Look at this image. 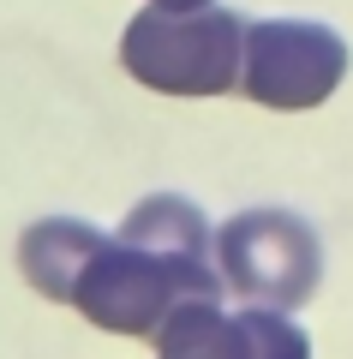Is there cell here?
<instances>
[{
    "mask_svg": "<svg viewBox=\"0 0 353 359\" xmlns=\"http://www.w3.org/2000/svg\"><path fill=\"white\" fill-rule=\"evenodd\" d=\"M246 18L204 0V6H144L120 36V60L138 84L162 96H227L240 84Z\"/></svg>",
    "mask_w": 353,
    "mask_h": 359,
    "instance_id": "cell-1",
    "label": "cell"
},
{
    "mask_svg": "<svg viewBox=\"0 0 353 359\" xmlns=\"http://www.w3.org/2000/svg\"><path fill=\"white\" fill-rule=\"evenodd\" d=\"M215 276L264 311H300L324 276V252L305 216L293 210H246L215 233Z\"/></svg>",
    "mask_w": 353,
    "mask_h": 359,
    "instance_id": "cell-2",
    "label": "cell"
},
{
    "mask_svg": "<svg viewBox=\"0 0 353 359\" xmlns=\"http://www.w3.org/2000/svg\"><path fill=\"white\" fill-rule=\"evenodd\" d=\"M186 299H215V294L198 287L186 269H174L168 257H156V252H144V245H132V240L114 233V240H102L96 252H90V264L78 269L66 306H78L108 335H156L162 318L174 306H186Z\"/></svg>",
    "mask_w": 353,
    "mask_h": 359,
    "instance_id": "cell-3",
    "label": "cell"
},
{
    "mask_svg": "<svg viewBox=\"0 0 353 359\" xmlns=\"http://www.w3.org/2000/svg\"><path fill=\"white\" fill-rule=\"evenodd\" d=\"M347 78V42L329 25H305V18H258L246 25L240 42V84L258 108H281L300 114L335 96Z\"/></svg>",
    "mask_w": 353,
    "mask_h": 359,
    "instance_id": "cell-4",
    "label": "cell"
},
{
    "mask_svg": "<svg viewBox=\"0 0 353 359\" xmlns=\"http://www.w3.org/2000/svg\"><path fill=\"white\" fill-rule=\"evenodd\" d=\"M120 240L144 245V252L168 257L174 269H186L198 287H210L222 299V276H215V240H210V222L198 216V204L162 192V198H144L126 222H120Z\"/></svg>",
    "mask_w": 353,
    "mask_h": 359,
    "instance_id": "cell-5",
    "label": "cell"
},
{
    "mask_svg": "<svg viewBox=\"0 0 353 359\" xmlns=\"http://www.w3.org/2000/svg\"><path fill=\"white\" fill-rule=\"evenodd\" d=\"M108 240V233H96L90 222H72V216H42L25 228V240H18V264H25L30 287L48 299H72V282L78 269L90 264V252Z\"/></svg>",
    "mask_w": 353,
    "mask_h": 359,
    "instance_id": "cell-6",
    "label": "cell"
},
{
    "mask_svg": "<svg viewBox=\"0 0 353 359\" xmlns=\"http://www.w3.org/2000/svg\"><path fill=\"white\" fill-rule=\"evenodd\" d=\"M156 359H252L246 353L240 311H222V299H186L156 330Z\"/></svg>",
    "mask_w": 353,
    "mask_h": 359,
    "instance_id": "cell-7",
    "label": "cell"
},
{
    "mask_svg": "<svg viewBox=\"0 0 353 359\" xmlns=\"http://www.w3.org/2000/svg\"><path fill=\"white\" fill-rule=\"evenodd\" d=\"M240 330H246V353L252 359H312V341H305V330L288 318V311L246 306Z\"/></svg>",
    "mask_w": 353,
    "mask_h": 359,
    "instance_id": "cell-8",
    "label": "cell"
},
{
    "mask_svg": "<svg viewBox=\"0 0 353 359\" xmlns=\"http://www.w3.org/2000/svg\"><path fill=\"white\" fill-rule=\"evenodd\" d=\"M150 6H204V0H150Z\"/></svg>",
    "mask_w": 353,
    "mask_h": 359,
    "instance_id": "cell-9",
    "label": "cell"
}]
</instances>
